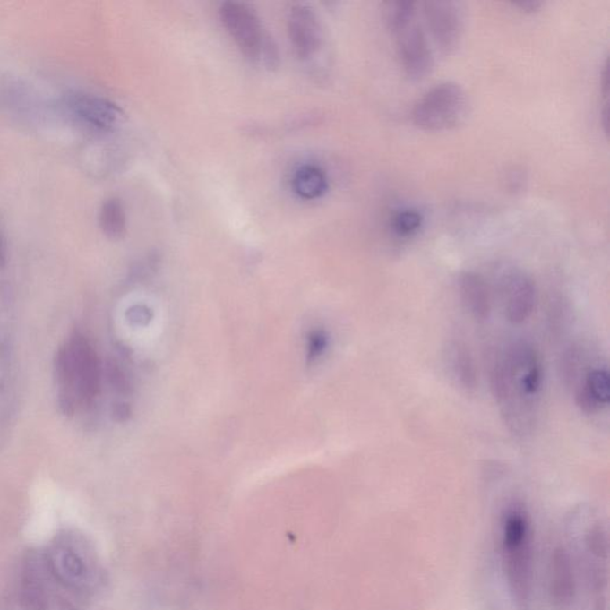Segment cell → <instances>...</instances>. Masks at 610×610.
<instances>
[{
    "label": "cell",
    "mask_w": 610,
    "mask_h": 610,
    "mask_svg": "<svg viewBox=\"0 0 610 610\" xmlns=\"http://www.w3.org/2000/svg\"><path fill=\"white\" fill-rule=\"evenodd\" d=\"M106 588V572L91 540L63 529L24 554L13 586L18 610H90Z\"/></svg>",
    "instance_id": "obj_1"
},
{
    "label": "cell",
    "mask_w": 610,
    "mask_h": 610,
    "mask_svg": "<svg viewBox=\"0 0 610 610\" xmlns=\"http://www.w3.org/2000/svg\"><path fill=\"white\" fill-rule=\"evenodd\" d=\"M502 563L512 601L518 610H528L533 584V537L525 509L512 504L501 520Z\"/></svg>",
    "instance_id": "obj_2"
},
{
    "label": "cell",
    "mask_w": 610,
    "mask_h": 610,
    "mask_svg": "<svg viewBox=\"0 0 610 610\" xmlns=\"http://www.w3.org/2000/svg\"><path fill=\"white\" fill-rule=\"evenodd\" d=\"M465 90L453 82H440L415 103L411 120L425 132H446L456 128L468 116Z\"/></svg>",
    "instance_id": "obj_3"
},
{
    "label": "cell",
    "mask_w": 610,
    "mask_h": 610,
    "mask_svg": "<svg viewBox=\"0 0 610 610\" xmlns=\"http://www.w3.org/2000/svg\"><path fill=\"white\" fill-rule=\"evenodd\" d=\"M219 21L245 56L259 60L272 47L262 21L247 4L226 2L219 6Z\"/></svg>",
    "instance_id": "obj_4"
},
{
    "label": "cell",
    "mask_w": 610,
    "mask_h": 610,
    "mask_svg": "<svg viewBox=\"0 0 610 610\" xmlns=\"http://www.w3.org/2000/svg\"><path fill=\"white\" fill-rule=\"evenodd\" d=\"M424 27L438 52L450 56L460 48L464 34V18L460 5L453 2H425L422 4Z\"/></svg>",
    "instance_id": "obj_5"
},
{
    "label": "cell",
    "mask_w": 610,
    "mask_h": 610,
    "mask_svg": "<svg viewBox=\"0 0 610 610\" xmlns=\"http://www.w3.org/2000/svg\"><path fill=\"white\" fill-rule=\"evenodd\" d=\"M391 34L395 36L397 56L408 77L420 81L431 74L434 56L424 24L418 21V14Z\"/></svg>",
    "instance_id": "obj_6"
},
{
    "label": "cell",
    "mask_w": 610,
    "mask_h": 610,
    "mask_svg": "<svg viewBox=\"0 0 610 610\" xmlns=\"http://www.w3.org/2000/svg\"><path fill=\"white\" fill-rule=\"evenodd\" d=\"M498 288L505 316L512 324H522L530 319L537 306V287L532 278L518 267L502 270Z\"/></svg>",
    "instance_id": "obj_7"
},
{
    "label": "cell",
    "mask_w": 610,
    "mask_h": 610,
    "mask_svg": "<svg viewBox=\"0 0 610 610\" xmlns=\"http://www.w3.org/2000/svg\"><path fill=\"white\" fill-rule=\"evenodd\" d=\"M288 32L298 59H312L322 46V28L319 18L306 4H295L288 10Z\"/></svg>",
    "instance_id": "obj_8"
},
{
    "label": "cell",
    "mask_w": 610,
    "mask_h": 610,
    "mask_svg": "<svg viewBox=\"0 0 610 610\" xmlns=\"http://www.w3.org/2000/svg\"><path fill=\"white\" fill-rule=\"evenodd\" d=\"M75 377L79 402L89 403L99 392L100 368L95 349L82 334H75L67 344Z\"/></svg>",
    "instance_id": "obj_9"
},
{
    "label": "cell",
    "mask_w": 610,
    "mask_h": 610,
    "mask_svg": "<svg viewBox=\"0 0 610 610\" xmlns=\"http://www.w3.org/2000/svg\"><path fill=\"white\" fill-rule=\"evenodd\" d=\"M70 107L82 121L103 130L115 128L121 122L123 113L116 104L103 97L90 93L71 96Z\"/></svg>",
    "instance_id": "obj_10"
},
{
    "label": "cell",
    "mask_w": 610,
    "mask_h": 610,
    "mask_svg": "<svg viewBox=\"0 0 610 610\" xmlns=\"http://www.w3.org/2000/svg\"><path fill=\"white\" fill-rule=\"evenodd\" d=\"M550 594L552 601L559 608H568L576 594L575 572L571 558L565 548H555L550 562Z\"/></svg>",
    "instance_id": "obj_11"
},
{
    "label": "cell",
    "mask_w": 610,
    "mask_h": 610,
    "mask_svg": "<svg viewBox=\"0 0 610 610\" xmlns=\"http://www.w3.org/2000/svg\"><path fill=\"white\" fill-rule=\"evenodd\" d=\"M610 402V377L607 368L594 367L587 372L576 392V403L586 414H597Z\"/></svg>",
    "instance_id": "obj_12"
},
{
    "label": "cell",
    "mask_w": 610,
    "mask_h": 610,
    "mask_svg": "<svg viewBox=\"0 0 610 610\" xmlns=\"http://www.w3.org/2000/svg\"><path fill=\"white\" fill-rule=\"evenodd\" d=\"M460 291L465 308L477 320L485 322L491 314L490 288L479 273L465 272L460 278Z\"/></svg>",
    "instance_id": "obj_13"
},
{
    "label": "cell",
    "mask_w": 610,
    "mask_h": 610,
    "mask_svg": "<svg viewBox=\"0 0 610 610\" xmlns=\"http://www.w3.org/2000/svg\"><path fill=\"white\" fill-rule=\"evenodd\" d=\"M295 193L305 200H317L328 190L326 173L317 166L305 165L298 168L292 180Z\"/></svg>",
    "instance_id": "obj_14"
},
{
    "label": "cell",
    "mask_w": 610,
    "mask_h": 610,
    "mask_svg": "<svg viewBox=\"0 0 610 610\" xmlns=\"http://www.w3.org/2000/svg\"><path fill=\"white\" fill-rule=\"evenodd\" d=\"M99 225L103 233L110 239H121L126 229L125 207L118 198L104 202L99 212Z\"/></svg>",
    "instance_id": "obj_15"
},
{
    "label": "cell",
    "mask_w": 610,
    "mask_h": 610,
    "mask_svg": "<svg viewBox=\"0 0 610 610\" xmlns=\"http://www.w3.org/2000/svg\"><path fill=\"white\" fill-rule=\"evenodd\" d=\"M452 370L460 384L467 390L477 385V370L470 349L463 342H456L452 348Z\"/></svg>",
    "instance_id": "obj_16"
},
{
    "label": "cell",
    "mask_w": 610,
    "mask_h": 610,
    "mask_svg": "<svg viewBox=\"0 0 610 610\" xmlns=\"http://www.w3.org/2000/svg\"><path fill=\"white\" fill-rule=\"evenodd\" d=\"M418 14L417 4L414 2H389L385 4V21L389 30L393 31L400 25L413 20Z\"/></svg>",
    "instance_id": "obj_17"
},
{
    "label": "cell",
    "mask_w": 610,
    "mask_h": 610,
    "mask_svg": "<svg viewBox=\"0 0 610 610\" xmlns=\"http://www.w3.org/2000/svg\"><path fill=\"white\" fill-rule=\"evenodd\" d=\"M422 223H424V216L420 211L406 209L393 216L392 229L399 236H413L421 229Z\"/></svg>",
    "instance_id": "obj_18"
},
{
    "label": "cell",
    "mask_w": 610,
    "mask_h": 610,
    "mask_svg": "<svg viewBox=\"0 0 610 610\" xmlns=\"http://www.w3.org/2000/svg\"><path fill=\"white\" fill-rule=\"evenodd\" d=\"M107 374H109L110 382H113L115 388L125 391L126 389L125 377H123V374L118 370L117 366L109 365L107 368Z\"/></svg>",
    "instance_id": "obj_19"
},
{
    "label": "cell",
    "mask_w": 610,
    "mask_h": 610,
    "mask_svg": "<svg viewBox=\"0 0 610 610\" xmlns=\"http://www.w3.org/2000/svg\"><path fill=\"white\" fill-rule=\"evenodd\" d=\"M326 346L327 338L324 337V334L315 333V337L312 338V340H310V355L315 357L321 355V352L326 348Z\"/></svg>",
    "instance_id": "obj_20"
},
{
    "label": "cell",
    "mask_w": 610,
    "mask_h": 610,
    "mask_svg": "<svg viewBox=\"0 0 610 610\" xmlns=\"http://www.w3.org/2000/svg\"><path fill=\"white\" fill-rule=\"evenodd\" d=\"M601 93L605 97L606 102H608L609 95V67L608 60H606L604 68L601 72Z\"/></svg>",
    "instance_id": "obj_21"
},
{
    "label": "cell",
    "mask_w": 610,
    "mask_h": 610,
    "mask_svg": "<svg viewBox=\"0 0 610 610\" xmlns=\"http://www.w3.org/2000/svg\"><path fill=\"white\" fill-rule=\"evenodd\" d=\"M512 6L518 7V9L523 11V13H534L540 10V7L543 6V3L529 0V2L512 3Z\"/></svg>",
    "instance_id": "obj_22"
},
{
    "label": "cell",
    "mask_w": 610,
    "mask_h": 610,
    "mask_svg": "<svg viewBox=\"0 0 610 610\" xmlns=\"http://www.w3.org/2000/svg\"><path fill=\"white\" fill-rule=\"evenodd\" d=\"M601 122L604 126V132L608 136L609 133V107L608 103L605 104L604 110L601 111Z\"/></svg>",
    "instance_id": "obj_23"
},
{
    "label": "cell",
    "mask_w": 610,
    "mask_h": 610,
    "mask_svg": "<svg viewBox=\"0 0 610 610\" xmlns=\"http://www.w3.org/2000/svg\"><path fill=\"white\" fill-rule=\"evenodd\" d=\"M6 262V241L4 236L3 230L0 228V267L4 266Z\"/></svg>",
    "instance_id": "obj_24"
}]
</instances>
